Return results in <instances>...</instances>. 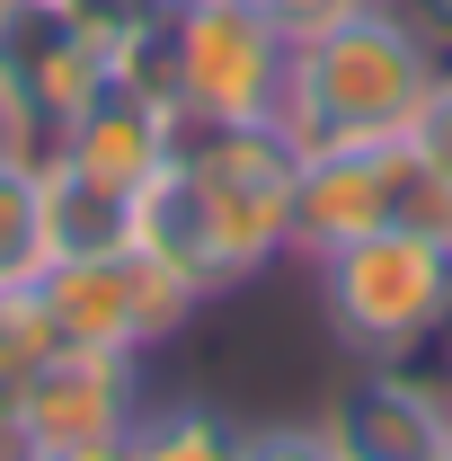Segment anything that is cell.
I'll list each match as a JSON object with an SVG mask.
<instances>
[{
    "label": "cell",
    "mask_w": 452,
    "mask_h": 461,
    "mask_svg": "<svg viewBox=\"0 0 452 461\" xmlns=\"http://www.w3.org/2000/svg\"><path fill=\"white\" fill-rule=\"evenodd\" d=\"M382 9H391L399 27H408V36H417V45L452 71V0H382Z\"/></svg>",
    "instance_id": "11"
},
{
    "label": "cell",
    "mask_w": 452,
    "mask_h": 461,
    "mask_svg": "<svg viewBox=\"0 0 452 461\" xmlns=\"http://www.w3.org/2000/svg\"><path fill=\"white\" fill-rule=\"evenodd\" d=\"M142 355L115 346H54L27 382H18V453L36 461H98L124 453L142 426Z\"/></svg>",
    "instance_id": "3"
},
{
    "label": "cell",
    "mask_w": 452,
    "mask_h": 461,
    "mask_svg": "<svg viewBox=\"0 0 452 461\" xmlns=\"http://www.w3.org/2000/svg\"><path fill=\"white\" fill-rule=\"evenodd\" d=\"M169 160H177V107L133 98V89H115V80L62 124V142H54L62 177H80V186H98V195H124V204L169 169Z\"/></svg>",
    "instance_id": "6"
},
{
    "label": "cell",
    "mask_w": 452,
    "mask_h": 461,
    "mask_svg": "<svg viewBox=\"0 0 452 461\" xmlns=\"http://www.w3.org/2000/svg\"><path fill=\"white\" fill-rule=\"evenodd\" d=\"M293 89V36L249 0H186L177 9V115L258 124L284 115Z\"/></svg>",
    "instance_id": "4"
},
{
    "label": "cell",
    "mask_w": 452,
    "mask_h": 461,
    "mask_svg": "<svg viewBox=\"0 0 452 461\" xmlns=\"http://www.w3.org/2000/svg\"><path fill=\"white\" fill-rule=\"evenodd\" d=\"M249 9H267L284 36L302 45V36H320V27H338L346 9H364V0H249Z\"/></svg>",
    "instance_id": "12"
},
{
    "label": "cell",
    "mask_w": 452,
    "mask_h": 461,
    "mask_svg": "<svg viewBox=\"0 0 452 461\" xmlns=\"http://www.w3.org/2000/svg\"><path fill=\"white\" fill-rule=\"evenodd\" d=\"M320 426H329V453L338 461H452L435 408L417 400L391 364H355L320 400Z\"/></svg>",
    "instance_id": "7"
},
{
    "label": "cell",
    "mask_w": 452,
    "mask_h": 461,
    "mask_svg": "<svg viewBox=\"0 0 452 461\" xmlns=\"http://www.w3.org/2000/svg\"><path fill=\"white\" fill-rule=\"evenodd\" d=\"M417 186V151L408 133H373V142H311L293 169V267L329 258L346 240L382 230L408 213Z\"/></svg>",
    "instance_id": "5"
},
{
    "label": "cell",
    "mask_w": 452,
    "mask_h": 461,
    "mask_svg": "<svg viewBox=\"0 0 452 461\" xmlns=\"http://www.w3.org/2000/svg\"><path fill=\"white\" fill-rule=\"evenodd\" d=\"M311 311L346 364H382L399 346H417L435 320H452V240L408 222L346 240L329 258H311Z\"/></svg>",
    "instance_id": "2"
},
{
    "label": "cell",
    "mask_w": 452,
    "mask_h": 461,
    "mask_svg": "<svg viewBox=\"0 0 452 461\" xmlns=\"http://www.w3.org/2000/svg\"><path fill=\"white\" fill-rule=\"evenodd\" d=\"M54 258V151L0 142V293H27Z\"/></svg>",
    "instance_id": "8"
},
{
    "label": "cell",
    "mask_w": 452,
    "mask_h": 461,
    "mask_svg": "<svg viewBox=\"0 0 452 461\" xmlns=\"http://www.w3.org/2000/svg\"><path fill=\"white\" fill-rule=\"evenodd\" d=\"M160 9H186V0H160Z\"/></svg>",
    "instance_id": "14"
},
{
    "label": "cell",
    "mask_w": 452,
    "mask_h": 461,
    "mask_svg": "<svg viewBox=\"0 0 452 461\" xmlns=\"http://www.w3.org/2000/svg\"><path fill=\"white\" fill-rule=\"evenodd\" d=\"M408 151H417L435 177H452V71L426 89V107L408 115Z\"/></svg>",
    "instance_id": "10"
},
{
    "label": "cell",
    "mask_w": 452,
    "mask_h": 461,
    "mask_svg": "<svg viewBox=\"0 0 452 461\" xmlns=\"http://www.w3.org/2000/svg\"><path fill=\"white\" fill-rule=\"evenodd\" d=\"M9 9H18V0H0V18H9Z\"/></svg>",
    "instance_id": "13"
},
{
    "label": "cell",
    "mask_w": 452,
    "mask_h": 461,
    "mask_svg": "<svg viewBox=\"0 0 452 461\" xmlns=\"http://www.w3.org/2000/svg\"><path fill=\"white\" fill-rule=\"evenodd\" d=\"M444 80V62L399 27L382 0L346 9L338 27L293 45V89H284V124L293 142H373V133H408V115L426 107V89Z\"/></svg>",
    "instance_id": "1"
},
{
    "label": "cell",
    "mask_w": 452,
    "mask_h": 461,
    "mask_svg": "<svg viewBox=\"0 0 452 461\" xmlns=\"http://www.w3.org/2000/svg\"><path fill=\"white\" fill-rule=\"evenodd\" d=\"M54 9H62V27H80L89 45H107V54H115V36H133L160 0H54Z\"/></svg>",
    "instance_id": "9"
}]
</instances>
